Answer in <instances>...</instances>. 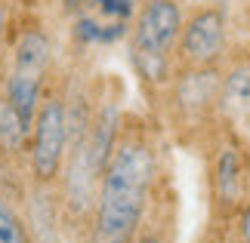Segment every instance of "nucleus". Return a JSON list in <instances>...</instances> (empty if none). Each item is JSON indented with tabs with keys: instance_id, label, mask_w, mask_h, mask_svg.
Here are the masks:
<instances>
[{
	"instance_id": "f257e3e1",
	"label": "nucleus",
	"mask_w": 250,
	"mask_h": 243,
	"mask_svg": "<svg viewBox=\"0 0 250 243\" xmlns=\"http://www.w3.org/2000/svg\"><path fill=\"white\" fill-rule=\"evenodd\" d=\"M158 182V148L146 126L124 123L90 212V243H133Z\"/></svg>"
},
{
	"instance_id": "f03ea898",
	"label": "nucleus",
	"mask_w": 250,
	"mask_h": 243,
	"mask_svg": "<svg viewBox=\"0 0 250 243\" xmlns=\"http://www.w3.org/2000/svg\"><path fill=\"white\" fill-rule=\"evenodd\" d=\"M121 126H124V120H121L118 105L108 102L71 139L68 157H65V169H62V179H59L65 209L71 216L81 219V216H90L93 212L96 188H99V179L105 172V163L111 157V148L118 142Z\"/></svg>"
},
{
	"instance_id": "7ed1b4c3",
	"label": "nucleus",
	"mask_w": 250,
	"mask_h": 243,
	"mask_svg": "<svg viewBox=\"0 0 250 243\" xmlns=\"http://www.w3.org/2000/svg\"><path fill=\"white\" fill-rule=\"evenodd\" d=\"M186 6L182 0H139L130 25V59L151 90H167L176 71V43Z\"/></svg>"
},
{
	"instance_id": "20e7f679",
	"label": "nucleus",
	"mask_w": 250,
	"mask_h": 243,
	"mask_svg": "<svg viewBox=\"0 0 250 243\" xmlns=\"http://www.w3.org/2000/svg\"><path fill=\"white\" fill-rule=\"evenodd\" d=\"M50 62H53V43L50 34L43 28H22L19 37L13 40L9 50V65H6V77L0 83V93L6 95V102L16 108V114L22 117L31 135V123L34 114L41 108V99L46 93V74H50Z\"/></svg>"
},
{
	"instance_id": "39448f33",
	"label": "nucleus",
	"mask_w": 250,
	"mask_h": 243,
	"mask_svg": "<svg viewBox=\"0 0 250 243\" xmlns=\"http://www.w3.org/2000/svg\"><path fill=\"white\" fill-rule=\"evenodd\" d=\"M250 197V145L219 130L210 135V212L219 228H232Z\"/></svg>"
},
{
	"instance_id": "423d86ee",
	"label": "nucleus",
	"mask_w": 250,
	"mask_h": 243,
	"mask_svg": "<svg viewBox=\"0 0 250 243\" xmlns=\"http://www.w3.org/2000/svg\"><path fill=\"white\" fill-rule=\"evenodd\" d=\"M219 80L223 68H176L167 83V108L188 139L219 130Z\"/></svg>"
},
{
	"instance_id": "0eeeda50",
	"label": "nucleus",
	"mask_w": 250,
	"mask_h": 243,
	"mask_svg": "<svg viewBox=\"0 0 250 243\" xmlns=\"http://www.w3.org/2000/svg\"><path fill=\"white\" fill-rule=\"evenodd\" d=\"M71 148V111L59 93H43L28 135V167L37 188H50L62 179Z\"/></svg>"
},
{
	"instance_id": "6e6552de",
	"label": "nucleus",
	"mask_w": 250,
	"mask_h": 243,
	"mask_svg": "<svg viewBox=\"0 0 250 243\" xmlns=\"http://www.w3.org/2000/svg\"><path fill=\"white\" fill-rule=\"evenodd\" d=\"M229 16L219 3H195L182 19L176 68H223L229 59Z\"/></svg>"
},
{
	"instance_id": "1a4fd4ad",
	"label": "nucleus",
	"mask_w": 250,
	"mask_h": 243,
	"mask_svg": "<svg viewBox=\"0 0 250 243\" xmlns=\"http://www.w3.org/2000/svg\"><path fill=\"white\" fill-rule=\"evenodd\" d=\"M219 126L250 145V56H229L223 65Z\"/></svg>"
},
{
	"instance_id": "9d476101",
	"label": "nucleus",
	"mask_w": 250,
	"mask_h": 243,
	"mask_svg": "<svg viewBox=\"0 0 250 243\" xmlns=\"http://www.w3.org/2000/svg\"><path fill=\"white\" fill-rule=\"evenodd\" d=\"M28 148V126L16 114V108L0 93V154H22Z\"/></svg>"
},
{
	"instance_id": "9b49d317",
	"label": "nucleus",
	"mask_w": 250,
	"mask_h": 243,
	"mask_svg": "<svg viewBox=\"0 0 250 243\" xmlns=\"http://www.w3.org/2000/svg\"><path fill=\"white\" fill-rule=\"evenodd\" d=\"M0 243H34L25 219L3 194H0Z\"/></svg>"
},
{
	"instance_id": "f8f14e48",
	"label": "nucleus",
	"mask_w": 250,
	"mask_h": 243,
	"mask_svg": "<svg viewBox=\"0 0 250 243\" xmlns=\"http://www.w3.org/2000/svg\"><path fill=\"white\" fill-rule=\"evenodd\" d=\"M235 234H238V240L241 243H250V197H247V203L241 206V212H238V219H235Z\"/></svg>"
},
{
	"instance_id": "ddd939ff",
	"label": "nucleus",
	"mask_w": 250,
	"mask_h": 243,
	"mask_svg": "<svg viewBox=\"0 0 250 243\" xmlns=\"http://www.w3.org/2000/svg\"><path fill=\"white\" fill-rule=\"evenodd\" d=\"M6 25H9V9L0 0V59H3V40H6Z\"/></svg>"
},
{
	"instance_id": "4468645a",
	"label": "nucleus",
	"mask_w": 250,
	"mask_h": 243,
	"mask_svg": "<svg viewBox=\"0 0 250 243\" xmlns=\"http://www.w3.org/2000/svg\"><path fill=\"white\" fill-rule=\"evenodd\" d=\"M133 243H167V240L161 237L158 231H139V237L133 240Z\"/></svg>"
},
{
	"instance_id": "2eb2a0df",
	"label": "nucleus",
	"mask_w": 250,
	"mask_h": 243,
	"mask_svg": "<svg viewBox=\"0 0 250 243\" xmlns=\"http://www.w3.org/2000/svg\"><path fill=\"white\" fill-rule=\"evenodd\" d=\"M213 243H241V240H238V234H235V228L232 231H226V234H219Z\"/></svg>"
},
{
	"instance_id": "dca6fc26",
	"label": "nucleus",
	"mask_w": 250,
	"mask_h": 243,
	"mask_svg": "<svg viewBox=\"0 0 250 243\" xmlns=\"http://www.w3.org/2000/svg\"><path fill=\"white\" fill-rule=\"evenodd\" d=\"M244 9H247V22H250V0H244Z\"/></svg>"
}]
</instances>
